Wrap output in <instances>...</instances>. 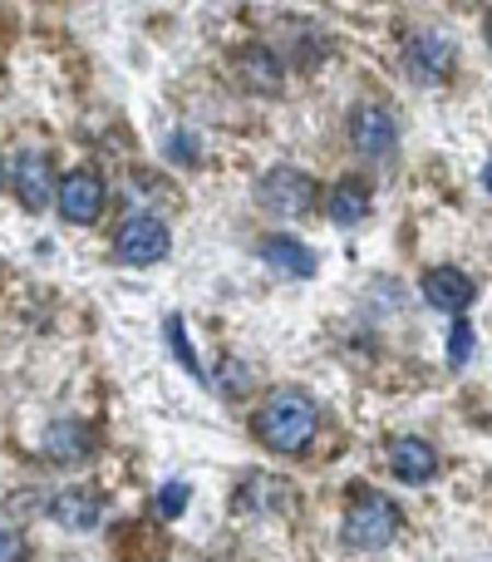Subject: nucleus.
Segmentation results:
<instances>
[{
	"mask_svg": "<svg viewBox=\"0 0 492 562\" xmlns=\"http://www.w3.org/2000/svg\"><path fill=\"white\" fill-rule=\"evenodd\" d=\"M483 183H488V193H492V158L483 164Z\"/></svg>",
	"mask_w": 492,
	"mask_h": 562,
	"instance_id": "4be33fe9",
	"label": "nucleus"
},
{
	"mask_svg": "<svg viewBox=\"0 0 492 562\" xmlns=\"http://www.w3.org/2000/svg\"><path fill=\"white\" fill-rule=\"evenodd\" d=\"M256 252H261V262L276 267V272H286V277H316V257H310V247L296 243V237H286V233L261 237Z\"/></svg>",
	"mask_w": 492,
	"mask_h": 562,
	"instance_id": "f8f14e48",
	"label": "nucleus"
},
{
	"mask_svg": "<svg viewBox=\"0 0 492 562\" xmlns=\"http://www.w3.org/2000/svg\"><path fill=\"white\" fill-rule=\"evenodd\" d=\"M345 543L359 548V553H379V548H389L399 538V528H404V514H399V504L389 494H375V488H359L355 498H350L345 508Z\"/></svg>",
	"mask_w": 492,
	"mask_h": 562,
	"instance_id": "f03ea898",
	"label": "nucleus"
},
{
	"mask_svg": "<svg viewBox=\"0 0 492 562\" xmlns=\"http://www.w3.org/2000/svg\"><path fill=\"white\" fill-rule=\"evenodd\" d=\"M15 198L30 207V213L55 203V168H49V158L39 154V148H30V154L15 158Z\"/></svg>",
	"mask_w": 492,
	"mask_h": 562,
	"instance_id": "1a4fd4ad",
	"label": "nucleus"
},
{
	"mask_svg": "<svg viewBox=\"0 0 492 562\" xmlns=\"http://www.w3.org/2000/svg\"><path fill=\"white\" fill-rule=\"evenodd\" d=\"M0 183H5V164H0Z\"/></svg>",
	"mask_w": 492,
	"mask_h": 562,
	"instance_id": "b1692460",
	"label": "nucleus"
},
{
	"mask_svg": "<svg viewBox=\"0 0 492 562\" xmlns=\"http://www.w3.org/2000/svg\"><path fill=\"white\" fill-rule=\"evenodd\" d=\"M59 213L69 217V223H94L99 213H104V203H108V188H104V178L99 173H89V168H79V173H65V183H59Z\"/></svg>",
	"mask_w": 492,
	"mask_h": 562,
	"instance_id": "423d86ee",
	"label": "nucleus"
},
{
	"mask_svg": "<svg viewBox=\"0 0 492 562\" xmlns=\"http://www.w3.org/2000/svg\"><path fill=\"white\" fill-rule=\"evenodd\" d=\"M488 45H492V15H488Z\"/></svg>",
	"mask_w": 492,
	"mask_h": 562,
	"instance_id": "5701e85b",
	"label": "nucleus"
},
{
	"mask_svg": "<svg viewBox=\"0 0 492 562\" xmlns=\"http://www.w3.org/2000/svg\"><path fill=\"white\" fill-rule=\"evenodd\" d=\"M0 562H25V538L0 524Z\"/></svg>",
	"mask_w": 492,
	"mask_h": 562,
	"instance_id": "6ab92c4d",
	"label": "nucleus"
},
{
	"mask_svg": "<svg viewBox=\"0 0 492 562\" xmlns=\"http://www.w3.org/2000/svg\"><path fill=\"white\" fill-rule=\"evenodd\" d=\"M168 252H173V233H168L163 217L138 213L114 233V257L124 267H153V262H163Z\"/></svg>",
	"mask_w": 492,
	"mask_h": 562,
	"instance_id": "7ed1b4c3",
	"label": "nucleus"
},
{
	"mask_svg": "<svg viewBox=\"0 0 492 562\" xmlns=\"http://www.w3.org/2000/svg\"><path fill=\"white\" fill-rule=\"evenodd\" d=\"M247 390V366L242 360H227V395H242Z\"/></svg>",
	"mask_w": 492,
	"mask_h": 562,
	"instance_id": "aec40b11",
	"label": "nucleus"
},
{
	"mask_svg": "<svg viewBox=\"0 0 492 562\" xmlns=\"http://www.w3.org/2000/svg\"><path fill=\"white\" fill-rule=\"evenodd\" d=\"M256 198H261V207L276 217H306L310 207H316V178L281 164L256 183Z\"/></svg>",
	"mask_w": 492,
	"mask_h": 562,
	"instance_id": "20e7f679",
	"label": "nucleus"
},
{
	"mask_svg": "<svg viewBox=\"0 0 492 562\" xmlns=\"http://www.w3.org/2000/svg\"><path fill=\"white\" fill-rule=\"evenodd\" d=\"M316 429H320L316 400L296 385L271 390L256 409V439L271 449V454H300V449L316 439Z\"/></svg>",
	"mask_w": 492,
	"mask_h": 562,
	"instance_id": "f257e3e1",
	"label": "nucleus"
},
{
	"mask_svg": "<svg viewBox=\"0 0 492 562\" xmlns=\"http://www.w3.org/2000/svg\"><path fill=\"white\" fill-rule=\"evenodd\" d=\"M389 469H394V479H404V484H428V479L438 474V454L428 439L399 435L394 445H389Z\"/></svg>",
	"mask_w": 492,
	"mask_h": 562,
	"instance_id": "9d476101",
	"label": "nucleus"
},
{
	"mask_svg": "<svg viewBox=\"0 0 492 562\" xmlns=\"http://www.w3.org/2000/svg\"><path fill=\"white\" fill-rule=\"evenodd\" d=\"M468 356H473V326H468V321H454V336H448V360H454V366H464Z\"/></svg>",
	"mask_w": 492,
	"mask_h": 562,
	"instance_id": "f3484780",
	"label": "nucleus"
},
{
	"mask_svg": "<svg viewBox=\"0 0 492 562\" xmlns=\"http://www.w3.org/2000/svg\"><path fill=\"white\" fill-rule=\"evenodd\" d=\"M168 346H173L178 356H183V366L193 370V375H203V370H197V356H193V346H187V326H183V316H168Z\"/></svg>",
	"mask_w": 492,
	"mask_h": 562,
	"instance_id": "dca6fc26",
	"label": "nucleus"
},
{
	"mask_svg": "<svg viewBox=\"0 0 492 562\" xmlns=\"http://www.w3.org/2000/svg\"><path fill=\"white\" fill-rule=\"evenodd\" d=\"M350 144H355L359 158H389L399 148V124L394 114H389L385 104H359L355 114H350Z\"/></svg>",
	"mask_w": 492,
	"mask_h": 562,
	"instance_id": "39448f33",
	"label": "nucleus"
},
{
	"mask_svg": "<svg viewBox=\"0 0 492 562\" xmlns=\"http://www.w3.org/2000/svg\"><path fill=\"white\" fill-rule=\"evenodd\" d=\"M49 518H55L59 528H69V533H89V528H99V518H104V494H99V488H59V494L49 498Z\"/></svg>",
	"mask_w": 492,
	"mask_h": 562,
	"instance_id": "6e6552de",
	"label": "nucleus"
},
{
	"mask_svg": "<svg viewBox=\"0 0 492 562\" xmlns=\"http://www.w3.org/2000/svg\"><path fill=\"white\" fill-rule=\"evenodd\" d=\"M424 301L434 311H444V316H464L468 306L478 301V286L468 272H458V267H434V272H424Z\"/></svg>",
	"mask_w": 492,
	"mask_h": 562,
	"instance_id": "0eeeda50",
	"label": "nucleus"
},
{
	"mask_svg": "<svg viewBox=\"0 0 492 562\" xmlns=\"http://www.w3.org/2000/svg\"><path fill=\"white\" fill-rule=\"evenodd\" d=\"M325 207H330V223L335 227H359L365 213H369V188L359 183V178H345V183L330 188Z\"/></svg>",
	"mask_w": 492,
	"mask_h": 562,
	"instance_id": "4468645a",
	"label": "nucleus"
},
{
	"mask_svg": "<svg viewBox=\"0 0 492 562\" xmlns=\"http://www.w3.org/2000/svg\"><path fill=\"white\" fill-rule=\"evenodd\" d=\"M187 484H163V494H158V508H163V518H178L187 508Z\"/></svg>",
	"mask_w": 492,
	"mask_h": 562,
	"instance_id": "a211bd4d",
	"label": "nucleus"
},
{
	"mask_svg": "<svg viewBox=\"0 0 492 562\" xmlns=\"http://www.w3.org/2000/svg\"><path fill=\"white\" fill-rule=\"evenodd\" d=\"M448 69H454V45H448L444 35H419L414 45H409V75L414 79L438 85Z\"/></svg>",
	"mask_w": 492,
	"mask_h": 562,
	"instance_id": "ddd939ff",
	"label": "nucleus"
},
{
	"mask_svg": "<svg viewBox=\"0 0 492 562\" xmlns=\"http://www.w3.org/2000/svg\"><path fill=\"white\" fill-rule=\"evenodd\" d=\"M242 79L256 94H281V85H286V75H281V59L271 55L266 45H247L242 49Z\"/></svg>",
	"mask_w": 492,
	"mask_h": 562,
	"instance_id": "2eb2a0df",
	"label": "nucleus"
},
{
	"mask_svg": "<svg viewBox=\"0 0 492 562\" xmlns=\"http://www.w3.org/2000/svg\"><path fill=\"white\" fill-rule=\"evenodd\" d=\"M45 454L55 464H84L94 454V429L79 425V419H59V425L45 429Z\"/></svg>",
	"mask_w": 492,
	"mask_h": 562,
	"instance_id": "9b49d317",
	"label": "nucleus"
},
{
	"mask_svg": "<svg viewBox=\"0 0 492 562\" xmlns=\"http://www.w3.org/2000/svg\"><path fill=\"white\" fill-rule=\"evenodd\" d=\"M173 158H197L193 138H173Z\"/></svg>",
	"mask_w": 492,
	"mask_h": 562,
	"instance_id": "412c9836",
	"label": "nucleus"
}]
</instances>
